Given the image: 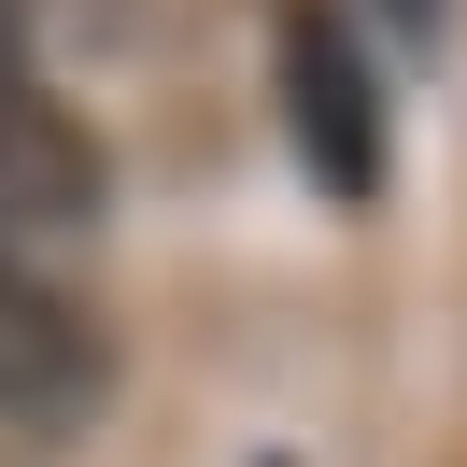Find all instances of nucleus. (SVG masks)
Returning <instances> with one entry per match:
<instances>
[{
  "label": "nucleus",
  "instance_id": "nucleus-1",
  "mask_svg": "<svg viewBox=\"0 0 467 467\" xmlns=\"http://www.w3.org/2000/svg\"><path fill=\"white\" fill-rule=\"evenodd\" d=\"M269 99H284L297 171H312L340 213H368L397 142H382V71H368V43H354L340 0H284V15H269Z\"/></svg>",
  "mask_w": 467,
  "mask_h": 467
},
{
  "label": "nucleus",
  "instance_id": "nucleus-4",
  "mask_svg": "<svg viewBox=\"0 0 467 467\" xmlns=\"http://www.w3.org/2000/svg\"><path fill=\"white\" fill-rule=\"evenodd\" d=\"M382 15H397L410 43H439V15H453V0H382Z\"/></svg>",
  "mask_w": 467,
  "mask_h": 467
},
{
  "label": "nucleus",
  "instance_id": "nucleus-3",
  "mask_svg": "<svg viewBox=\"0 0 467 467\" xmlns=\"http://www.w3.org/2000/svg\"><path fill=\"white\" fill-rule=\"evenodd\" d=\"M99 199H114V171H99V142L71 128V99L43 86L29 57L0 71V241H57V227H99Z\"/></svg>",
  "mask_w": 467,
  "mask_h": 467
},
{
  "label": "nucleus",
  "instance_id": "nucleus-2",
  "mask_svg": "<svg viewBox=\"0 0 467 467\" xmlns=\"http://www.w3.org/2000/svg\"><path fill=\"white\" fill-rule=\"evenodd\" d=\"M99 397H114L99 312L0 241V425H15V439H71V425H99Z\"/></svg>",
  "mask_w": 467,
  "mask_h": 467
}]
</instances>
